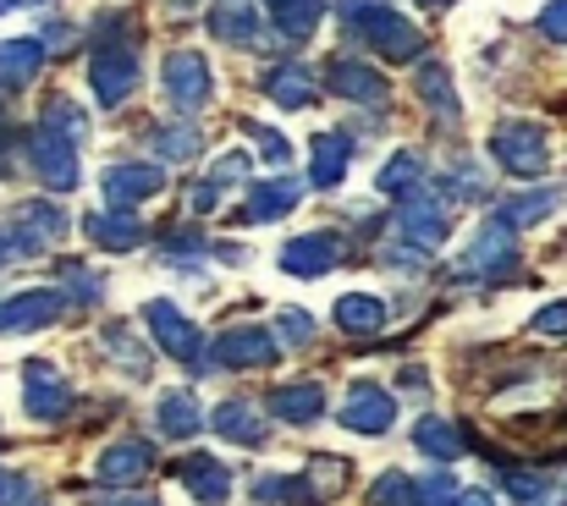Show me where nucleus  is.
<instances>
[{"instance_id":"nucleus-1","label":"nucleus","mask_w":567,"mask_h":506,"mask_svg":"<svg viewBox=\"0 0 567 506\" xmlns=\"http://www.w3.org/2000/svg\"><path fill=\"white\" fill-rule=\"evenodd\" d=\"M348 17H353V33L380 50L385 61H408V55H419L424 50V33L402 17V11H391V6H380V0H348Z\"/></svg>"},{"instance_id":"nucleus-2","label":"nucleus","mask_w":567,"mask_h":506,"mask_svg":"<svg viewBox=\"0 0 567 506\" xmlns=\"http://www.w3.org/2000/svg\"><path fill=\"white\" fill-rule=\"evenodd\" d=\"M89 83H94V100H100L105 111L122 105V100L138 89V50H133L127 39L100 44V50H94V66H89Z\"/></svg>"},{"instance_id":"nucleus-3","label":"nucleus","mask_w":567,"mask_h":506,"mask_svg":"<svg viewBox=\"0 0 567 506\" xmlns=\"http://www.w3.org/2000/svg\"><path fill=\"white\" fill-rule=\"evenodd\" d=\"M22 407H28V419L55 424V419L72 413V385H66L44 358H28V363H22Z\"/></svg>"},{"instance_id":"nucleus-4","label":"nucleus","mask_w":567,"mask_h":506,"mask_svg":"<svg viewBox=\"0 0 567 506\" xmlns=\"http://www.w3.org/2000/svg\"><path fill=\"white\" fill-rule=\"evenodd\" d=\"M491 155L513 171V176H540L546 161H551V155H546V133H540L535 122H502V127L491 133Z\"/></svg>"},{"instance_id":"nucleus-5","label":"nucleus","mask_w":567,"mask_h":506,"mask_svg":"<svg viewBox=\"0 0 567 506\" xmlns=\"http://www.w3.org/2000/svg\"><path fill=\"white\" fill-rule=\"evenodd\" d=\"M28 161H33L39 182L50 193H72L78 187V144H66L61 133H50V127L28 133Z\"/></svg>"},{"instance_id":"nucleus-6","label":"nucleus","mask_w":567,"mask_h":506,"mask_svg":"<svg viewBox=\"0 0 567 506\" xmlns=\"http://www.w3.org/2000/svg\"><path fill=\"white\" fill-rule=\"evenodd\" d=\"M144 320H150V331L155 341L177 358V363H193V369H204L198 363V352H204V337H198V326H193L188 314L177 309V303H166V298H155V303H144Z\"/></svg>"},{"instance_id":"nucleus-7","label":"nucleus","mask_w":567,"mask_h":506,"mask_svg":"<svg viewBox=\"0 0 567 506\" xmlns=\"http://www.w3.org/2000/svg\"><path fill=\"white\" fill-rule=\"evenodd\" d=\"M161 78H166V100H172L183 116L209 105V66H204V55H198V50H172Z\"/></svg>"},{"instance_id":"nucleus-8","label":"nucleus","mask_w":567,"mask_h":506,"mask_svg":"<svg viewBox=\"0 0 567 506\" xmlns=\"http://www.w3.org/2000/svg\"><path fill=\"white\" fill-rule=\"evenodd\" d=\"M337 265H342V237H337V231H309V237H298V242L281 248V270L298 276V281L326 276V270H337Z\"/></svg>"},{"instance_id":"nucleus-9","label":"nucleus","mask_w":567,"mask_h":506,"mask_svg":"<svg viewBox=\"0 0 567 506\" xmlns=\"http://www.w3.org/2000/svg\"><path fill=\"white\" fill-rule=\"evenodd\" d=\"M161 166H144V161H133V166H111L100 176V193H105V204L111 209H133V204H144V198H155L161 193Z\"/></svg>"},{"instance_id":"nucleus-10","label":"nucleus","mask_w":567,"mask_h":506,"mask_svg":"<svg viewBox=\"0 0 567 506\" xmlns=\"http://www.w3.org/2000/svg\"><path fill=\"white\" fill-rule=\"evenodd\" d=\"M66 314V298L61 292H17V298H6L0 303V331H44V326H55Z\"/></svg>"},{"instance_id":"nucleus-11","label":"nucleus","mask_w":567,"mask_h":506,"mask_svg":"<svg viewBox=\"0 0 567 506\" xmlns=\"http://www.w3.org/2000/svg\"><path fill=\"white\" fill-rule=\"evenodd\" d=\"M391 419H396V402L380 391V385H353L348 391V402H342V424L353 430V435H385L391 430Z\"/></svg>"},{"instance_id":"nucleus-12","label":"nucleus","mask_w":567,"mask_h":506,"mask_svg":"<svg viewBox=\"0 0 567 506\" xmlns=\"http://www.w3.org/2000/svg\"><path fill=\"white\" fill-rule=\"evenodd\" d=\"M507 265H518V242H513V226L496 215V220H485V231L463 254V270L468 276H491V270H507Z\"/></svg>"},{"instance_id":"nucleus-13","label":"nucleus","mask_w":567,"mask_h":506,"mask_svg":"<svg viewBox=\"0 0 567 506\" xmlns=\"http://www.w3.org/2000/svg\"><path fill=\"white\" fill-rule=\"evenodd\" d=\"M209 424H215L231 446H265V435H270V424H265V413H259L254 396H226Z\"/></svg>"},{"instance_id":"nucleus-14","label":"nucleus","mask_w":567,"mask_h":506,"mask_svg":"<svg viewBox=\"0 0 567 506\" xmlns=\"http://www.w3.org/2000/svg\"><path fill=\"white\" fill-rule=\"evenodd\" d=\"M326 83H331V94H342V100H359V105H380L391 89H385V78H380L375 66H364L359 55H337L331 61V72H326Z\"/></svg>"},{"instance_id":"nucleus-15","label":"nucleus","mask_w":567,"mask_h":506,"mask_svg":"<svg viewBox=\"0 0 567 506\" xmlns=\"http://www.w3.org/2000/svg\"><path fill=\"white\" fill-rule=\"evenodd\" d=\"M155 468V446L150 441H116L100 452V485H138L144 474Z\"/></svg>"},{"instance_id":"nucleus-16","label":"nucleus","mask_w":567,"mask_h":506,"mask_svg":"<svg viewBox=\"0 0 567 506\" xmlns=\"http://www.w3.org/2000/svg\"><path fill=\"white\" fill-rule=\"evenodd\" d=\"M396 231H402L413 248H435V242L446 237V209H441V198L413 193V198L402 204V215H396Z\"/></svg>"},{"instance_id":"nucleus-17","label":"nucleus","mask_w":567,"mask_h":506,"mask_svg":"<svg viewBox=\"0 0 567 506\" xmlns=\"http://www.w3.org/2000/svg\"><path fill=\"white\" fill-rule=\"evenodd\" d=\"M281 347L270 331H254V326H243V331H226V337L215 341V363L220 369H259V363H270Z\"/></svg>"},{"instance_id":"nucleus-18","label":"nucleus","mask_w":567,"mask_h":506,"mask_svg":"<svg viewBox=\"0 0 567 506\" xmlns=\"http://www.w3.org/2000/svg\"><path fill=\"white\" fill-rule=\"evenodd\" d=\"M177 474H183V485L193 490V502L220 506L226 496H231V468H226V463H215L209 452H188Z\"/></svg>"},{"instance_id":"nucleus-19","label":"nucleus","mask_w":567,"mask_h":506,"mask_svg":"<svg viewBox=\"0 0 567 506\" xmlns=\"http://www.w3.org/2000/svg\"><path fill=\"white\" fill-rule=\"evenodd\" d=\"M209 33L220 44H237V50L259 44V11H254V0H215L209 6Z\"/></svg>"},{"instance_id":"nucleus-20","label":"nucleus","mask_w":567,"mask_h":506,"mask_svg":"<svg viewBox=\"0 0 567 506\" xmlns=\"http://www.w3.org/2000/svg\"><path fill=\"white\" fill-rule=\"evenodd\" d=\"M83 226H89V242L105 248V254H127V248L144 242V226H138L127 209H94Z\"/></svg>"},{"instance_id":"nucleus-21","label":"nucleus","mask_w":567,"mask_h":506,"mask_svg":"<svg viewBox=\"0 0 567 506\" xmlns=\"http://www.w3.org/2000/svg\"><path fill=\"white\" fill-rule=\"evenodd\" d=\"M270 413L287 419V424H315L326 413V391L320 380H292V385H276L270 391Z\"/></svg>"},{"instance_id":"nucleus-22","label":"nucleus","mask_w":567,"mask_h":506,"mask_svg":"<svg viewBox=\"0 0 567 506\" xmlns=\"http://www.w3.org/2000/svg\"><path fill=\"white\" fill-rule=\"evenodd\" d=\"M348 161H353V138L348 133H320L315 138V155H309L315 187H337L348 176Z\"/></svg>"},{"instance_id":"nucleus-23","label":"nucleus","mask_w":567,"mask_h":506,"mask_svg":"<svg viewBox=\"0 0 567 506\" xmlns=\"http://www.w3.org/2000/svg\"><path fill=\"white\" fill-rule=\"evenodd\" d=\"M298 198H303V187H298L292 176H276V182H254V198H248L243 220H276V215L298 209Z\"/></svg>"},{"instance_id":"nucleus-24","label":"nucleus","mask_w":567,"mask_h":506,"mask_svg":"<svg viewBox=\"0 0 567 506\" xmlns=\"http://www.w3.org/2000/svg\"><path fill=\"white\" fill-rule=\"evenodd\" d=\"M413 446H419L424 457H435V463H457V457L468 452V435H463L457 424H446V419H419Z\"/></svg>"},{"instance_id":"nucleus-25","label":"nucleus","mask_w":567,"mask_h":506,"mask_svg":"<svg viewBox=\"0 0 567 506\" xmlns=\"http://www.w3.org/2000/svg\"><path fill=\"white\" fill-rule=\"evenodd\" d=\"M254 496L265 506H320V490L309 479H292V474H259Z\"/></svg>"},{"instance_id":"nucleus-26","label":"nucleus","mask_w":567,"mask_h":506,"mask_svg":"<svg viewBox=\"0 0 567 506\" xmlns=\"http://www.w3.org/2000/svg\"><path fill=\"white\" fill-rule=\"evenodd\" d=\"M337 326H342L348 337H375L380 326H385V303L370 298V292H348V298L337 303Z\"/></svg>"},{"instance_id":"nucleus-27","label":"nucleus","mask_w":567,"mask_h":506,"mask_svg":"<svg viewBox=\"0 0 567 506\" xmlns=\"http://www.w3.org/2000/svg\"><path fill=\"white\" fill-rule=\"evenodd\" d=\"M265 94H270L281 111H303L309 94H315V72H303V66H276V72L265 78Z\"/></svg>"},{"instance_id":"nucleus-28","label":"nucleus","mask_w":567,"mask_h":506,"mask_svg":"<svg viewBox=\"0 0 567 506\" xmlns=\"http://www.w3.org/2000/svg\"><path fill=\"white\" fill-rule=\"evenodd\" d=\"M39 66H44V50H39L33 39H6V44H0V83L22 89V83H33Z\"/></svg>"},{"instance_id":"nucleus-29","label":"nucleus","mask_w":567,"mask_h":506,"mask_svg":"<svg viewBox=\"0 0 567 506\" xmlns=\"http://www.w3.org/2000/svg\"><path fill=\"white\" fill-rule=\"evenodd\" d=\"M161 430H166L172 441H193V435L204 430V413H198V402H193L188 391H166V396H161Z\"/></svg>"},{"instance_id":"nucleus-30","label":"nucleus","mask_w":567,"mask_h":506,"mask_svg":"<svg viewBox=\"0 0 567 506\" xmlns=\"http://www.w3.org/2000/svg\"><path fill=\"white\" fill-rule=\"evenodd\" d=\"M419 94H424V105H430V111H441V116H457L452 72H446L441 61H424V66H419Z\"/></svg>"},{"instance_id":"nucleus-31","label":"nucleus","mask_w":567,"mask_h":506,"mask_svg":"<svg viewBox=\"0 0 567 506\" xmlns=\"http://www.w3.org/2000/svg\"><path fill=\"white\" fill-rule=\"evenodd\" d=\"M419 176H424L419 155H408V149H402V155H391V161L380 166L375 187L380 193H391V198H396V193H408V198H413V193H419Z\"/></svg>"},{"instance_id":"nucleus-32","label":"nucleus","mask_w":567,"mask_h":506,"mask_svg":"<svg viewBox=\"0 0 567 506\" xmlns=\"http://www.w3.org/2000/svg\"><path fill=\"white\" fill-rule=\"evenodd\" d=\"M370 506H424V485L408 479V474H380L375 490H370Z\"/></svg>"},{"instance_id":"nucleus-33","label":"nucleus","mask_w":567,"mask_h":506,"mask_svg":"<svg viewBox=\"0 0 567 506\" xmlns=\"http://www.w3.org/2000/svg\"><path fill=\"white\" fill-rule=\"evenodd\" d=\"M44 127H50V133H61L66 144H83V138H89V116H83L72 100H61V94L44 105Z\"/></svg>"},{"instance_id":"nucleus-34","label":"nucleus","mask_w":567,"mask_h":506,"mask_svg":"<svg viewBox=\"0 0 567 506\" xmlns=\"http://www.w3.org/2000/svg\"><path fill=\"white\" fill-rule=\"evenodd\" d=\"M320 22H326V0H298V6H281V11H276V28H281L287 39H309Z\"/></svg>"},{"instance_id":"nucleus-35","label":"nucleus","mask_w":567,"mask_h":506,"mask_svg":"<svg viewBox=\"0 0 567 506\" xmlns=\"http://www.w3.org/2000/svg\"><path fill=\"white\" fill-rule=\"evenodd\" d=\"M502 490H507L513 502H524V506L551 502V485H546L540 474H529V468H502Z\"/></svg>"},{"instance_id":"nucleus-36","label":"nucleus","mask_w":567,"mask_h":506,"mask_svg":"<svg viewBox=\"0 0 567 506\" xmlns=\"http://www.w3.org/2000/svg\"><path fill=\"white\" fill-rule=\"evenodd\" d=\"M17 220H28V237L33 242H50V237L66 231V215L55 204H17Z\"/></svg>"},{"instance_id":"nucleus-37","label":"nucleus","mask_w":567,"mask_h":506,"mask_svg":"<svg viewBox=\"0 0 567 506\" xmlns=\"http://www.w3.org/2000/svg\"><path fill=\"white\" fill-rule=\"evenodd\" d=\"M155 149H161L166 161H193V155L204 149V138H198V127H161V133H155Z\"/></svg>"},{"instance_id":"nucleus-38","label":"nucleus","mask_w":567,"mask_h":506,"mask_svg":"<svg viewBox=\"0 0 567 506\" xmlns=\"http://www.w3.org/2000/svg\"><path fill=\"white\" fill-rule=\"evenodd\" d=\"M348 479H353V468H348L342 457H315V463H309V485H315L320 496H337Z\"/></svg>"},{"instance_id":"nucleus-39","label":"nucleus","mask_w":567,"mask_h":506,"mask_svg":"<svg viewBox=\"0 0 567 506\" xmlns=\"http://www.w3.org/2000/svg\"><path fill=\"white\" fill-rule=\"evenodd\" d=\"M551 209H557V193H529V198L507 204V209H502V220H507V226H529V220H546Z\"/></svg>"},{"instance_id":"nucleus-40","label":"nucleus","mask_w":567,"mask_h":506,"mask_svg":"<svg viewBox=\"0 0 567 506\" xmlns=\"http://www.w3.org/2000/svg\"><path fill=\"white\" fill-rule=\"evenodd\" d=\"M100 347H105V352H122L116 363H122V369H133V374H144V369H150L144 347H133V337H127V331H105V337H100Z\"/></svg>"},{"instance_id":"nucleus-41","label":"nucleus","mask_w":567,"mask_h":506,"mask_svg":"<svg viewBox=\"0 0 567 506\" xmlns=\"http://www.w3.org/2000/svg\"><path fill=\"white\" fill-rule=\"evenodd\" d=\"M276 326H281V341H292V347H303V341L315 337L309 309H276Z\"/></svg>"},{"instance_id":"nucleus-42","label":"nucleus","mask_w":567,"mask_h":506,"mask_svg":"<svg viewBox=\"0 0 567 506\" xmlns=\"http://www.w3.org/2000/svg\"><path fill=\"white\" fill-rule=\"evenodd\" d=\"M0 506H39V490L22 474H6L0 468Z\"/></svg>"},{"instance_id":"nucleus-43","label":"nucleus","mask_w":567,"mask_h":506,"mask_svg":"<svg viewBox=\"0 0 567 506\" xmlns=\"http://www.w3.org/2000/svg\"><path fill=\"white\" fill-rule=\"evenodd\" d=\"M248 133L259 138V155H265V161H276V166H287V161H292V144H287L281 133H270V127H248Z\"/></svg>"},{"instance_id":"nucleus-44","label":"nucleus","mask_w":567,"mask_h":506,"mask_svg":"<svg viewBox=\"0 0 567 506\" xmlns=\"http://www.w3.org/2000/svg\"><path fill=\"white\" fill-rule=\"evenodd\" d=\"M540 33H546L551 44H567V0H551V6L540 11Z\"/></svg>"},{"instance_id":"nucleus-45","label":"nucleus","mask_w":567,"mask_h":506,"mask_svg":"<svg viewBox=\"0 0 567 506\" xmlns=\"http://www.w3.org/2000/svg\"><path fill=\"white\" fill-rule=\"evenodd\" d=\"M535 331H540V337H567V303H546V309L535 314Z\"/></svg>"},{"instance_id":"nucleus-46","label":"nucleus","mask_w":567,"mask_h":506,"mask_svg":"<svg viewBox=\"0 0 567 506\" xmlns=\"http://www.w3.org/2000/svg\"><path fill=\"white\" fill-rule=\"evenodd\" d=\"M248 166H254V161H248L243 149H237V155H220V161H215V187H226V182L248 176Z\"/></svg>"},{"instance_id":"nucleus-47","label":"nucleus","mask_w":567,"mask_h":506,"mask_svg":"<svg viewBox=\"0 0 567 506\" xmlns=\"http://www.w3.org/2000/svg\"><path fill=\"white\" fill-rule=\"evenodd\" d=\"M33 248H39L33 237H22V231H0V265H6V259H22V254H33Z\"/></svg>"},{"instance_id":"nucleus-48","label":"nucleus","mask_w":567,"mask_h":506,"mask_svg":"<svg viewBox=\"0 0 567 506\" xmlns=\"http://www.w3.org/2000/svg\"><path fill=\"white\" fill-rule=\"evenodd\" d=\"M66 287H72L78 298H100V281H94L83 265H66Z\"/></svg>"},{"instance_id":"nucleus-49","label":"nucleus","mask_w":567,"mask_h":506,"mask_svg":"<svg viewBox=\"0 0 567 506\" xmlns=\"http://www.w3.org/2000/svg\"><path fill=\"white\" fill-rule=\"evenodd\" d=\"M166 248H172V254H204V237H198V231H177Z\"/></svg>"},{"instance_id":"nucleus-50","label":"nucleus","mask_w":567,"mask_h":506,"mask_svg":"<svg viewBox=\"0 0 567 506\" xmlns=\"http://www.w3.org/2000/svg\"><path fill=\"white\" fill-rule=\"evenodd\" d=\"M215 193H220L215 182H204V187H193V209H215Z\"/></svg>"},{"instance_id":"nucleus-51","label":"nucleus","mask_w":567,"mask_h":506,"mask_svg":"<svg viewBox=\"0 0 567 506\" xmlns=\"http://www.w3.org/2000/svg\"><path fill=\"white\" fill-rule=\"evenodd\" d=\"M457 506H496V496H491V490H463Z\"/></svg>"},{"instance_id":"nucleus-52","label":"nucleus","mask_w":567,"mask_h":506,"mask_svg":"<svg viewBox=\"0 0 567 506\" xmlns=\"http://www.w3.org/2000/svg\"><path fill=\"white\" fill-rule=\"evenodd\" d=\"M116 506H161L155 496H133V502H116Z\"/></svg>"},{"instance_id":"nucleus-53","label":"nucleus","mask_w":567,"mask_h":506,"mask_svg":"<svg viewBox=\"0 0 567 506\" xmlns=\"http://www.w3.org/2000/svg\"><path fill=\"white\" fill-rule=\"evenodd\" d=\"M419 6H430V11H446V6H452V0H419Z\"/></svg>"},{"instance_id":"nucleus-54","label":"nucleus","mask_w":567,"mask_h":506,"mask_svg":"<svg viewBox=\"0 0 567 506\" xmlns=\"http://www.w3.org/2000/svg\"><path fill=\"white\" fill-rule=\"evenodd\" d=\"M11 6H39V0H0V11H11Z\"/></svg>"},{"instance_id":"nucleus-55","label":"nucleus","mask_w":567,"mask_h":506,"mask_svg":"<svg viewBox=\"0 0 567 506\" xmlns=\"http://www.w3.org/2000/svg\"><path fill=\"white\" fill-rule=\"evenodd\" d=\"M281 6H298V0H270V11H281Z\"/></svg>"},{"instance_id":"nucleus-56","label":"nucleus","mask_w":567,"mask_h":506,"mask_svg":"<svg viewBox=\"0 0 567 506\" xmlns=\"http://www.w3.org/2000/svg\"><path fill=\"white\" fill-rule=\"evenodd\" d=\"M0 144H6V116H0Z\"/></svg>"}]
</instances>
